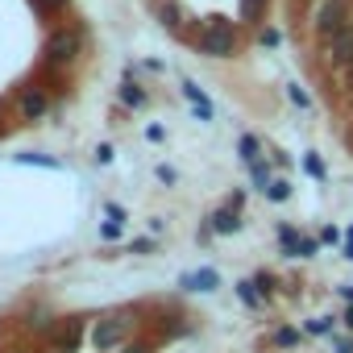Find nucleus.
<instances>
[{"label":"nucleus","mask_w":353,"mask_h":353,"mask_svg":"<svg viewBox=\"0 0 353 353\" xmlns=\"http://www.w3.org/2000/svg\"><path fill=\"white\" fill-rule=\"evenodd\" d=\"M349 21H353V17H349V0H320V5H316V17H312V30L328 42V38L341 34Z\"/></svg>","instance_id":"4"},{"label":"nucleus","mask_w":353,"mask_h":353,"mask_svg":"<svg viewBox=\"0 0 353 353\" xmlns=\"http://www.w3.org/2000/svg\"><path fill=\"white\" fill-rule=\"evenodd\" d=\"M121 233H125V225H121V221H104V225H100V237H104V241H117Z\"/></svg>","instance_id":"24"},{"label":"nucleus","mask_w":353,"mask_h":353,"mask_svg":"<svg viewBox=\"0 0 353 353\" xmlns=\"http://www.w3.org/2000/svg\"><path fill=\"white\" fill-rule=\"evenodd\" d=\"M196 46H200L204 59H233L237 54V26L225 21V17H216V21H208L196 34Z\"/></svg>","instance_id":"2"},{"label":"nucleus","mask_w":353,"mask_h":353,"mask_svg":"<svg viewBox=\"0 0 353 353\" xmlns=\"http://www.w3.org/2000/svg\"><path fill=\"white\" fill-rule=\"evenodd\" d=\"M328 59H332V67H353V21L328 38Z\"/></svg>","instance_id":"7"},{"label":"nucleus","mask_w":353,"mask_h":353,"mask_svg":"<svg viewBox=\"0 0 353 353\" xmlns=\"http://www.w3.org/2000/svg\"><path fill=\"white\" fill-rule=\"evenodd\" d=\"M183 96L192 100V108H196V117H200V121H212V100L204 96V88H200L196 79H183Z\"/></svg>","instance_id":"10"},{"label":"nucleus","mask_w":353,"mask_h":353,"mask_svg":"<svg viewBox=\"0 0 353 353\" xmlns=\"http://www.w3.org/2000/svg\"><path fill=\"white\" fill-rule=\"evenodd\" d=\"M154 13H158V21H162L170 34H179V30H183V13H179V5H174V0H158Z\"/></svg>","instance_id":"11"},{"label":"nucleus","mask_w":353,"mask_h":353,"mask_svg":"<svg viewBox=\"0 0 353 353\" xmlns=\"http://www.w3.org/2000/svg\"><path fill=\"white\" fill-rule=\"evenodd\" d=\"M303 332H307V336H328V332H332V316H320V320H307V324H303Z\"/></svg>","instance_id":"20"},{"label":"nucleus","mask_w":353,"mask_h":353,"mask_svg":"<svg viewBox=\"0 0 353 353\" xmlns=\"http://www.w3.org/2000/svg\"><path fill=\"white\" fill-rule=\"evenodd\" d=\"M237 150H241V162H245V166L262 158V141H258L254 133H241V141H237Z\"/></svg>","instance_id":"14"},{"label":"nucleus","mask_w":353,"mask_h":353,"mask_svg":"<svg viewBox=\"0 0 353 353\" xmlns=\"http://www.w3.org/2000/svg\"><path fill=\"white\" fill-rule=\"evenodd\" d=\"M117 96H121V104H125V108H141V104H145V92H141L133 79H125V83L117 88Z\"/></svg>","instance_id":"13"},{"label":"nucleus","mask_w":353,"mask_h":353,"mask_svg":"<svg viewBox=\"0 0 353 353\" xmlns=\"http://www.w3.org/2000/svg\"><path fill=\"white\" fill-rule=\"evenodd\" d=\"M129 250H133V254H154V241H145V237H141V241H133Z\"/></svg>","instance_id":"29"},{"label":"nucleus","mask_w":353,"mask_h":353,"mask_svg":"<svg viewBox=\"0 0 353 353\" xmlns=\"http://www.w3.org/2000/svg\"><path fill=\"white\" fill-rule=\"evenodd\" d=\"M254 287H258L262 295H270V291H274V274H266V270H262V274H254Z\"/></svg>","instance_id":"25"},{"label":"nucleus","mask_w":353,"mask_h":353,"mask_svg":"<svg viewBox=\"0 0 353 353\" xmlns=\"http://www.w3.org/2000/svg\"><path fill=\"white\" fill-rule=\"evenodd\" d=\"M341 320H345V324H349V332H353V307H349V312H345Z\"/></svg>","instance_id":"35"},{"label":"nucleus","mask_w":353,"mask_h":353,"mask_svg":"<svg viewBox=\"0 0 353 353\" xmlns=\"http://www.w3.org/2000/svg\"><path fill=\"white\" fill-rule=\"evenodd\" d=\"M208 229H212L216 237H229V233H237V229H241V208H237V204H225V208H216V212L208 216Z\"/></svg>","instance_id":"8"},{"label":"nucleus","mask_w":353,"mask_h":353,"mask_svg":"<svg viewBox=\"0 0 353 353\" xmlns=\"http://www.w3.org/2000/svg\"><path fill=\"white\" fill-rule=\"evenodd\" d=\"M341 299H345V303L353 307V287H341Z\"/></svg>","instance_id":"34"},{"label":"nucleus","mask_w":353,"mask_h":353,"mask_svg":"<svg viewBox=\"0 0 353 353\" xmlns=\"http://www.w3.org/2000/svg\"><path fill=\"white\" fill-rule=\"evenodd\" d=\"M30 5H34L38 13H63V9L71 5V0H30Z\"/></svg>","instance_id":"23"},{"label":"nucleus","mask_w":353,"mask_h":353,"mask_svg":"<svg viewBox=\"0 0 353 353\" xmlns=\"http://www.w3.org/2000/svg\"><path fill=\"white\" fill-rule=\"evenodd\" d=\"M17 112H21V121H42L50 112V92L38 83H21L17 88Z\"/></svg>","instance_id":"6"},{"label":"nucleus","mask_w":353,"mask_h":353,"mask_svg":"<svg viewBox=\"0 0 353 353\" xmlns=\"http://www.w3.org/2000/svg\"><path fill=\"white\" fill-rule=\"evenodd\" d=\"M96 162H104V166H108V162H112V145H100V150H96Z\"/></svg>","instance_id":"30"},{"label":"nucleus","mask_w":353,"mask_h":353,"mask_svg":"<svg viewBox=\"0 0 353 353\" xmlns=\"http://www.w3.org/2000/svg\"><path fill=\"white\" fill-rule=\"evenodd\" d=\"M42 54H46L50 67H67V63H75L83 54V34L79 30H50Z\"/></svg>","instance_id":"3"},{"label":"nucleus","mask_w":353,"mask_h":353,"mask_svg":"<svg viewBox=\"0 0 353 353\" xmlns=\"http://www.w3.org/2000/svg\"><path fill=\"white\" fill-rule=\"evenodd\" d=\"M287 96H291V104H295V108H312V96H307L299 83H287Z\"/></svg>","instance_id":"21"},{"label":"nucleus","mask_w":353,"mask_h":353,"mask_svg":"<svg viewBox=\"0 0 353 353\" xmlns=\"http://www.w3.org/2000/svg\"><path fill=\"white\" fill-rule=\"evenodd\" d=\"M303 170L312 174V179H320V183L328 179V166H324V158H320V154H303Z\"/></svg>","instance_id":"18"},{"label":"nucleus","mask_w":353,"mask_h":353,"mask_svg":"<svg viewBox=\"0 0 353 353\" xmlns=\"http://www.w3.org/2000/svg\"><path fill=\"white\" fill-rule=\"evenodd\" d=\"M336 353H353V341H336Z\"/></svg>","instance_id":"33"},{"label":"nucleus","mask_w":353,"mask_h":353,"mask_svg":"<svg viewBox=\"0 0 353 353\" xmlns=\"http://www.w3.org/2000/svg\"><path fill=\"white\" fill-rule=\"evenodd\" d=\"M295 341H299V328H287V324H283V328H274V345H279V349H283V345L291 349Z\"/></svg>","instance_id":"22"},{"label":"nucleus","mask_w":353,"mask_h":353,"mask_svg":"<svg viewBox=\"0 0 353 353\" xmlns=\"http://www.w3.org/2000/svg\"><path fill=\"white\" fill-rule=\"evenodd\" d=\"M266 200H274V204H287V200H291V183H287V179H270V188H266Z\"/></svg>","instance_id":"19"},{"label":"nucleus","mask_w":353,"mask_h":353,"mask_svg":"<svg viewBox=\"0 0 353 353\" xmlns=\"http://www.w3.org/2000/svg\"><path fill=\"white\" fill-rule=\"evenodd\" d=\"M345 258L353 262V225H349V233H345Z\"/></svg>","instance_id":"32"},{"label":"nucleus","mask_w":353,"mask_h":353,"mask_svg":"<svg viewBox=\"0 0 353 353\" xmlns=\"http://www.w3.org/2000/svg\"><path fill=\"white\" fill-rule=\"evenodd\" d=\"M250 179H254V188H262V192H266L274 174H270V166H266V162L258 158V162H250Z\"/></svg>","instance_id":"17"},{"label":"nucleus","mask_w":353,"mask_h":353,"mask_svg":"<svg viewBox=\"0 0 353 353\" xmlns=\"http://www.w3.org/2000/svg\"><path fill=\"white\" fill-rule=\"evenodd\" d=\"M320 241H324V245H332V241H341V233H336V229H332V225H328V229H324V233H320Z\"/></svg>","instance_id":"31"},{"label":"nucleus","mask_w":353,"mask_h":353,"mask_svg":"<svg viewBox=\"0 0 353 353\" xmlns=\"http://www.w3.org/2000/svg\"><path fill=\"white\" fill-rule=\"evenodd\" d=\"M179 287H183V291H216V287H221V270H212V266H204V270H183V274H179Z\"/></svg>","instance_id":"9"},{"label":"nucleus","mask_w":353,"mask_h":353,"mask_svg":"<svg viewBox=\"0 0 353 353\" xmlns=\"http://www.w3.org/2000/svg\"><path fill=\"white\" fill-rule=\"evenodd\" d=\"M258 42H262V46H279V42H283V30H262Z\"/></svg>","instance_id":"26"},{"label":"nucleus","mask_w":353,"mask_h":353,"mask_svg":"<svg viewBox=\"0 0 353 353\" xmlns=\"http://www.w3.org/2000/svg\"><path fill=\"white\" fill-rule=\"evenodd\" d=\"M17 162H21V166H38V170H59V166H63V162L50 158V154H17Z\"/></svg>","instance_id":"15"},{"label":"nucleus","mask_w":353,"mask_h":353,"mask_svg":"<svg viewBox=\"0 0 353 353\" xmlns=\"http://www.w3.org/2000/svg\"><path fill=\"white\" fill-rule=\"evenodd\" d=\"M279 245H283V254H291V258H299V245H303V237H299V229H295V225H279Z\"/></svg>","instance_id":"12"},{"label":"nucleus","mask_w":353,"mask_h":353,"mask_svg":"<svg viewBox=\"0 0 353 353\" xmlns=\"http://www.w3.org/2000/svg\"><path fill=\"white\" fill-rule=\"evenodd\" d=\"M345 83H349V88H353V67H345Z\"/></svg>","instance_id":"36"},{"label":"nucleus","mask_w":353,"mask_h":353,"mask_svg":"<svg viewBox=\"0 0 353 353\" xmlns=\"http://www.w3.org/2000/svg\"><path fill=\"white\" fill-rule=\"evenodd\" d=\"M83 332H88L83 316H67V320H54V328H50L46 336H50V349H54V353H79Z\"/></svg>","instance_id":"5"},{"label":"nucleus","mask_w":353,"mask_h":353,"mask_svg":"<svg viewBox=\"0 0 353 353\" xmlns=\"http://www.w3.org/2000/svg\"><path fill=\"white\" fill-rule=\"evenodd\" d=\"M117 353H154V349H150V345H141V341H129V345H125V349H117Z\"/></svg>","instance_id":"27"},{"label":"nucleus","mask_w":353,"mask_h":353,"mask_svg":"<svg viewBox=\"0 0 353 353\" xmlns=\"http://www.w3.org/2000/svg\"><path fill=\"white\" fill-rule=\"evenodd\" d=\"M104 212H108V221H121V225H125V208H121V204H108Z\"/></svg>","instance_id":"28"},{"label":"nucleus","mask_w":353,"mask_h":353,"mask_svg":"<svg viewBox=\"0 0 353 353\" xmlns=\"http://www.w3.org/2000/svg\"><path fill=\"white\" fill-rule=\"evenodd\" d=\"M133 312H112V316H100L96 324H92V345L100 349V353H112V349H125L129 345V336H133Z\"/></svg>","instance_id":"1"},{"label":"nucleus","mask_w":353,"mask_h":353,"mask_svg":"<svg viewBox=\"0 0 353 353\" xmlns=\"http://www.w3.org/2000/svg\"><path fill=\"white\" fill-rule=\"evenodd\" d=\"M237 299H241L245 307H262V291H258L250 279H241V283H237Z\"/></svg>","instance_id":"16"}]
</instances>
